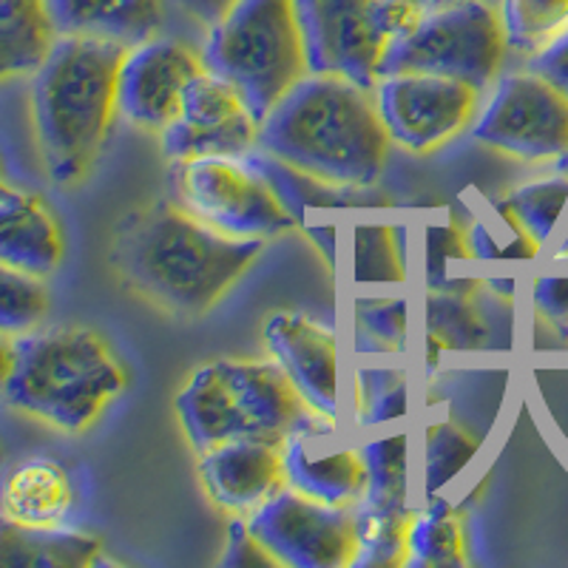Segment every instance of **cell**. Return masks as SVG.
<instances>
[{
	"instance_id": "ffe728a7",
	"label": "cell",
	"mask_w": 568,
	"mask_h": 568,
	"mask_svg": "<svg viewBox=\"0 0 568 568\" xmlns=\"http://www.w3.org/2000/svg\"><path fill=\"white\" fill-rule=\"evenodd\" d=\"M74 484L54 458H29L0 475V517L23 526H65L74 511Z\"/></svg>"
},
{
	"instance_id": "b9f144b4",
	"label": "cell",
	"mask_w": 568,
	"mask_h": 568,
	"mask_svg": "<svg viewBox=\"0 0 568 568\" xmlns=\"http://www.w3.org/2000/svg\"><path fill=\"white\" fill-rule=\"evenodd\" d=\"M557 171H562V174H568V154L562 156V160H557Z\"/></svg>"
},
{
	"instance_id": "e0dca14e",
	"label": "cell",
	"mask_w": 568,
	"mask_h": 568,
	"mask_svg": "<svg viewBox=\"0 0 568 568\" xmlns=\"http://www.w3.org/2000/svg\"><path fill=\"white\" fill-rule=\"evenodd\" d=\"M262 338L298 398L313 413L336 418V336L302 313L278 311L265 318Z\"/></svg>"
},
{
	"instance_id": "e575fe53",
	"label": "cell",
	"mask_w": 568,
	"mask_h": 568,
	"mask_svg": "<svg viewBox=\"0 0 568 568\" xmlns=\"http://www.w3.org/2000/svg\"><path fill=\"white\" fill-rule=\"evenodd\" d=\"M220 566L225 568H273L278 566L271 555L265 551V546L251 535L247 529V520L236 517L227 526V546L225 555H222Z\"/></svg>"
},
{
	"instance_id": "277c9868",
	"label": "cell",
	"mask_w": 568,
	"mask_h": 568,
	"mask_svg": "<svg viewBox=\"0 0 568 568\" xmlns=\"http://www.w3.org/2000/svg\"><path fill=\"white\" fill-rule=\"evenodd\" d=\"M123 389V364L91 329L49 327L14 338L3 395L14 409L60 433H85Z\"/></svg>"
},
{
	"instance_id": "9c48e42d",
	"label": "cell",
	"mask_w": 568,
	"mask_h": 568,
	"mask_svg": "<svg viewBox=\"0 0 568 568\" xmlns=\"http://www.w3.org/2000/svg\"><path fill=\"white\" fill-rule=\"evenodd\" d=\"M171 200L233 240H271L296 227L273 187L242 156L171 160Z\"/></svg>"
},
{
	"instance_id": "1f68e13d",
	"label": "cell",
	"mask_w": 568,
	"mask_h": 568,
	"mask_svg": "<svg viewBox=\"0 0 568 568\" xmlns=\"http://www.w3.org/2000/svg\"><path fill=\"white\" fill-rule=\"evenodd\" d=\"M478 444L453 424H435L426 440V491L435 495L471 460Z\"/></svg>"
},
{
	"instance_id": "cb8c5ba5",
	"label": "cell",
	"mask_w": 568,
	"mask_h": 568,
	"mask_svg": "<svg viewBox=\"0 0 568 568\" xmlns=\"http://www.w3.org/2000/svg\"><path fill=\"white\" fill-rule=\"evenodd\" d=\"M54 40L45 0H0V83L34 74Z\"/></svg>"
},
{
	"instance_id": "484cf974",
	"label": "cell",
	"mask_w": 568,
	"mask_h": 568,
	"mask_svg": "<svg viewBox=\"0 0 568 568\" xmlns=\"http://www.w3.org/2000/svg\"><path fill=\"white\" fill-rule=\"evenodd\" d=\"M500 23L511 52L535 58L568 32V0H500Z\"/></svg>"
},
{
	"instance_id": "7a4b0ae2",
	"label": "cell",
	"mask_w": 568,
	"mask_h": 568,
	"mask_svg": "<svg viewBox=\"0 0 568 568\" xmlns=\"http://www.w3.org/2000/svg\"><path fill=\"white\" fill-rule=\"evenodd\" d=\"M389 142L373 89L313 71L267 111L256 134V149L342 187L373 185Z\"/></svg>"
},
{
	"instance_id": "5bb4252c",
	"label": "cell",
	"mask_w": 568,
	"mask_h": 568,
	"mask_svg": "<svg viewBox=\"0 0 568 568\" xmlns=\"http://www.w3.org/2000/svg\"><path fill=\"white\" fill-rule=\"evenodd\" d=\"M258 120L240 91L225 80L202 71L191 80L180 114L162 131V154L169 160L191 156H245L256 149Z\"/></svg>"
},
{
	"instance_id": "2e32d148",
	"label": "cell",
	"mask_w": 568,
	"mask_h": 568,
	"mask_svg": "<svg viewBox=\"0 0 568 568\" xmlns=\"http://www.w3.org/2000/svg\"><path fill=\"white\" fill-rule=\"evenodd\" d=\"M287 486L329 506H355L367 486L364 455L338 435L336 420L307 413L282 440Z\"/></svg>"
},
{
	"instance_id": "d6986e66",
	"label": "cell",
	"mask_w": 568,
	"mask_h": 568,
	"mask_svg": "<svg viewBox=\"0 0 568 568\" xmlns=\"http://www.w3.org/2000/svg\"><path fill=\"white\" fill-rule=\"evenodd\" d=\"M242 160L273 187V194L278 196L284 211L291 213L296 227H302V231L307 233V240H311L313 245L322 251V256H327V262L333 265L336 231H333V222H322L318 216L355 202V191H358V187H342L333 185V182L318 180V176L307 174V171L296 169L291 162L278 160V156L267 154V151L262 149H251Z\"/></svg>"
},
{
	"instance_id": "8fae6325",
	"label": "cell",
	"mask_w": 568,
	"mask_h": 568,
	"mask_svg": "<svg viewBox=\"0 0 568 568\" xmlns=\"http://www.w3.org/2000/svg\"><path fill=\"white\" fill-rule=\"evenodd\" d=\"M475 140L524 162H557L568 154V98L535 71H517L497 83Z\"/></svg>"
},
{
	"instance_id": "52a82bcc",
	"label": "cell",
	"mask_w": 568,
	"mask_h": 568,
	"mask_svg": "<svg viewBox=\"0 0 568 568\" xmlns=\"http://www.w3.org/2000/svg\"><path fill=\"white\" fill-rule=\"evenodd\" d=\"M506 49L500 12L486 0H466L458 7L424 12L407 32L389 40L378 80L400 71H424L464 80L484 91L500 74Z\"/></svg>"
},
{
	"instance_id": "f546056e",
	"label": "cell",
	"mask_w": 568,
	"mask_h": 568,
	"mask_svg": "<svg viewBox=\"0 0 568 568\" xmlns=\"http://www.w3.org/2000/svg\"><path fill=\"white\" fill-rule=\"evenodd\" d=\"M426 324H429V338L444 347L475 349L486 342L484 316L460 293L433 291L426 302Z\"/></svg>"
},
{
	"instance_id": "4fadbf2b",
	"label": "cell",
	"mask_w": 568,
	"mask_h": 568,
	"mask_svg": "<svg viewBox=\"0 0 568 568\" xmlns=\"http://www.w3.org/2000/svg\"><path fill=\"white\" fill-rule=\"evenodd\" d=\"M205 71L200 54L180 40L151 38L129 45L116 71V114L145 131H162L180 114L191 80Z\"/></svg>"
},
{
	"instance_id": "4dcf8cb0",
	"label": "cell",
	"mask_w": 568,
	"mask_h": 568,
	"mask_svg": "<svg viewBox=\"0 0 568 568\" xmlns=\"http://www.w3.org/2000/svg\"><path fill=\"white\" fill-rule=\"evenodd\" d=\"M404 278L393 227L382 222H362L355 227V282L398 284Z\"/></svg>"
},
{
	"instance_id": "7bdbcfd3",
	"label": "cell",
	"mask_w": 568,
	"mask_h": 568,
	"mask_svg": "<svg viewBox=\"0 0 568 568\" xmlns=\"http://www.w3.org/2000/svg\"><path fill=\"white\" fill-rule=\"evenodd\" d=\"M7 191H9V187L3 185V182H0V194H7Z\"/></svg>"
},
{
	"instance_id": "6da1fadb",
	"label": "cell",
	"mask_w": 568,
	"mask_h": 568,
	"mask_svg": "<svg viewBox=\"0 0 568 568\" xmlns=\"http://www.w3.org/2000/svg\"><path fill=\"white\" fill-rule=\"evenodd\" d=\"M262 245L213 231L174 200H154L116 222L111 265L156 311L191 322L245 276Z\"/></svg>"
},
{
	"instance_id": "f1b7e54d",
	"label": "cell",
	"mask_w": 568,
	"mask_h": 568,
	"mask_svg": "<svg viewBox=\"0 0 568 568\" xmlns=\"http://www.w3.org/2000/svg\"><path fill=\"white\" fill-rule=\"evenodd\" d=\"M469 251L486 262H509V258H535L537 242L517 222L506 202H497L471 222Z\"/></svg>"
},
{
	"instance_id": "3957f363",
	"label": "cell",
	"mask_w": 568,
	"mask_h": 568,
	"mask_svg": "<svg viewBox=\"0 0 568 568\" xmlns=\"http://www.w3.org/2000/svg\"><path fill=\"white\" fill-rule=\"evenodd\" d=\"M129 45L58 34L32 74V125L45 174L78 185L94 169L116 114V71Z\"/></svg>"
},
{
	"instance_id": "7402d4cb",
	"label": "cell",
	"mask_w": 568,
	"mask_h": 568,
	"mask_svg": "<svg viewBox=\"0 0 568 568\" xmlns=\"http://www.w3.org/2000/svg\"><path fill=\"white\" fill-rule=\"evenodd\" d=\"M54 32L136 45L160 32L162 0H45Z\"/></svg>"
},
{
	"instance_id": "5b68a950",
	"label": "cell",
	"mask_w": 568,
	"mask_h": 568,
	"mask_svg": "<svg viewBox=\"0 0 568 568\" xmlns=\"http://www.w3.org/2000/svg\"><path fill=\"white\" fill-rule=\"evenodd\" d=\"M307 409L273 362L220 358L196 369L176 395V415L196 455L227 440H284Z\"/></svg>"
},
{
	"instance_id": "4316f807",
	"label": "cell",
	"mask_w": 568,
	"mask_h": 568,
	"mask_svg": "<svg viewBox=\"0 0 568 568\" xmlns=\"http://www.w3.org/2000/svg\"><path fill=\"white\" fill-rule=\"evenodd\" d=\"M506 205L542 251L555 242L568 216V174L557 171L555 176L526 182L506 196Z\"/></svg>"
},
{
	"instance_id": "8d00e7d4",
	"label": "cell",
	"mask_w": 568,
	"mask_h": 568,
	"mask_svg": "<svg viewBox=\"0 0 568 568\" xmlns=\"http://www.w3.org/2000/svg\"><path fill=\"white\" fill-rule=\"evenodd\" d=\"M426 247H429L426 258H429V278H433V284L435 278H440V282L446 278V262L449 258H455V262L466 258L464 240H460V231L455 225L429 227V233H426Z\"/></svg>"
},
{
	"instance_id": "8992f818",
	"label": "cell",
	"mask_w": 568,
	"mask_h": 568,
	"mask_svg": "<svg viewBox=\"0 0 568 568\" xmlns=\"http://www.w3.org/2000/svg\"><path fill=\"white\" fill-rule=\"evenodd\" d=\"M202 63L240 91L262 123L311 74L293 0H236L211 27Z\"/></svg>"
},
{
	"instance_id": "d4e9b609",
	"label": "cell",
	"mask_w": 568,
	"mask_h": 568,
	"mask_svg": "<svg viewBox=\"0 0 568 568\" xmlns=\"http://www.w3.org/2000/svg\"><path fill=\"white\" fill-rule=\"evenodd\" d=\"M407 566L458 568L464 566V526L446 500H433L407 529Z\"/></svg>"
},
{
	"instance_id": "83f0119b",
	"label": "cell",
	"mask_w": 568,
	"mask_h": 568,
	"mask_svg": "<svg viewBox=\"0 0 568 568\" xmlns=\"http://www.w3.org/2000/svg\"><path fill=\"white\" fill-rule=\"evenodd\" d=\"M49 313V291L43 276L0 265V333L9 338L27 336Z\"/></svg>"
},
{
	"instance_id": "d6a6232c",
	"label": "cell",
	"mask_w": 568,
	"mask_h": 568,
	"mask_svg": "<svg viewBox=\"0 0 568 568\" xmlns=\"http://www.w3.org/2000/svg\"><path fill=\"white\" fill-rule=\"evenodd\" d=\"M358 395L364 424H384L400 418L407 409V384L398 373L387 369H364L358 375Z\"/></svg>"
},
{
	"instance_id": "7c38bea8",
	"label": "cell",
	"mask_w": 568,
	"mask_h": 568,
	"mask_svg": "<svg viewBox=\"0 0 568 568\" xmlns=\"http://www.w3.org/2000/svg\"><path fill=\"white\" fill-rule=\"evenodd\" d=\"M389 140L413 154H429L466 129L478 109V89L464 80L400 71L373 89Z\"/></svg>"
},
{
	"instance_id": "836d02e7",
	"label": "cell",
	"mask_w": 568,
	"mask_h": 568,
	"mask_svg": "<svg viewBox=\"0 0 568 568\" xmlns=\"http://www.w3.org/2000/svg\"><path fill=\"white\" fill-rule=\"evenodd\" d=\"M358 318L375 342L384 347H400L407 338V302L404 298H373L358 302Z\"/></svg>"
},
{
	"instance_id": "74e56055",
	"label": "cell",
	"mask_w": 568,
	"mask_h": 568,
	"mask_svg": "<svg viewBox=\"0 0 568 568\" xmlns=\"http://www.w3.org/2000/svg\"><path fill=\"white\" fill-rule=\"evenodd\" d=\"M529 71L540 74L542 80H549L555 89H560L568 98V32L557 38L549 49H542L535 58H529Z\"/></svg>"
},
{
	"instance_id": "ab89813d",
	"label": "cell",
	"mask_w": 568,
	"mask_h": 568,
	"mask_svg": "<svg viewBox=\"0 0 568 568\" xmlns=\"http://www.w3.org/2000/svg\"><path fill=\"white\" fill-rule=\"evenodd\" d=\"M12 367H14V338L0 333V393L7 389Z\"/></svg>"
},
{
	"instance_id": "d590c367",
	"label": "cell",
	"mask_w": 568,
	"mask_h": 568,
	"mask_svg": "<svg viewBox=\"0 0 568 568\" xmlns=\"http://www.w3.org/2000/svg\"><path fill=\"white\" fill-rule=\"evenodd\" d=\"M535 307L551 327L568 333V273H546L531 287Z\"/></svg>"
},
{
	"instance_id": "603a6c76",
	"label": "cell",
	"mask_w": 568,
	"mask_h": 568,
	"mask_svg": "<svg viewBox=\"0 0 568 568\" xmlns=\"http://www.w3.org/2000/svg\"><path fill=\"white\" fill-rule=\"evenodd\" d=\"M100 540L65 526H23L0 517V568H89Z\"/></svg>"
},
{
	"instance_id": "f35d334b",
	"label": "cell",
	"mask_w": 568,
	"mask_h": 568,
	"mask_svg": "<svg viewBox=\"0 0 568 568\" xmlns=\"http://www.w3.org/2000/svg\"><path fill=\"white\" fill-rule=\"evenodd\" d=\"M176 3H180L182 12L191 14L196 23L211 29L216 20H222V14H225L236 0H176Z\"/></svg>"
},
{
	"instance_id": "ba28073f",
	"label": "cell",
	"mask_w": 568,
	"mask_h": 568,
	"mask_svg": "<svg viewBox=\"0 0 568 568\" xmlns=\"http://www.w3.org/2000/svg\"><path fill=\"white\" fill-rule=\"evenodd\" d=\"M313 74L375 89L384 49L424 12L407 0H293Z\"/></svg>"
},
{
	"instance_id": "44dd1931",
	"label": "cell",
	"mask_w": 568,
	"mask_h": 568,
	"mask_svg": "<svg viewBox=\"0 0 568 568\" xmlns=\"http://www.w3.org/2000/svg\"><path fill=\"white\" fill-rule=\"evenodd\" d=\"M63 262V233L38 196L0 194V265L49 276Z\"/></svg>"
},
{
	"instance_id": "9a60e30c",
	"label": "cell",
	"mask_w": 568,
	"mask_h": 568,
	"mask_svg": "<svg viewBox=\"0 0 568 568\" xmlns=\"http://www.w3.org/2000/svg\"><path fill=\"white\" fill-rule=\"evenodd\" d=\"M367 486L355 509L358 555L353 566H398L407 557V435L373 440L362 449Z\"/></svg>"
},
{
	"instance_id": "60d3db41",
	"label": "cell",
	"mask_w": 568,
	"mask_h": 568,
	"mask_svg": "<svg viewBox=\"0 0 568 568\" xmlns=\"http://www.w3.org/2000/svg\"><path fill=\"white\" fill-rule=\"evenodd\" d=\"M407 3H413L418 12H438V9L458 7V3H466V0H407Z\"/></svg>"
},
{
	"instance_id": "30bf717a",
	"label": "cell",
	"mask_w": 568,
	"mask_h": 568,
	"mask_svg": "<svg viewBox=\"0 0 568 568\" xmlns=\"http://www.w3.org/2000/svg\"><path fill=\"white\" fill-rule=\"evenodd\" d=\"M247 529L287 568H344L358 555L355 511L313 500L291 486L247 515Z\"/></svg>"
},
{
	"instance_id": "ac0fdd59",
	"label": "cell",
	"mask_w": 568,
	"mask_h": 568,
	"mask_svg": "<svg viewBox=\"0 0 568 568\" xmlns=\"http://www.w3.org/2000/svg\"><path fill=\"white\" fill-rule=\"evenodd\" d=\"M207 497L233 517H247L287 486L282 440L242 438L200 453Z\"/></svg>"
}]
</instances>
